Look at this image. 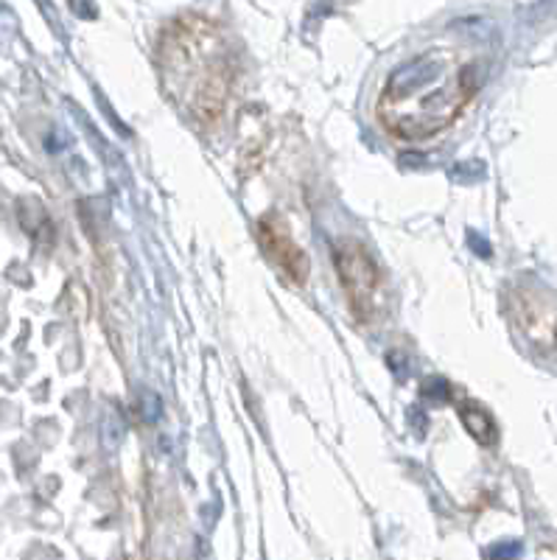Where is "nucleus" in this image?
I'll list each match as a JSON object with an SVG mask.
<instances>
[{
	"label": "nucleus",
	"instance_id": "f257e3e1",
	"mask_svg": "<svg viewBox=\"0 0 557 560\" xmlns=\"http://www.w3.org/2000/svg\"><path fill=\"white\" fill-rule=\"evenodd\" d=\"M479 90V68L431 48L401 65L379 96V121L398 140H429L463 115Z\"/></svg>",
	"mask_w": 557,
	"mask_h": 560
},
{
	"label": "nucleus",
	"instance_id": "f03ea898",
	"mask_svg": "<svg viewBox=\"0 0 557 560\" xmlns=\"http://www.w3.org/2000/svg\"><path fill=\"white\" fill-rule=\"evenodd\" d=\"M165 73L172 88L185 96L190 113L213 121L224 113L230 96V70L219 32L205 20H177L163 39Z\"/></svg>",
	"mask_w": 557,
	"mask_h": 560
},
{
	"label": "nucleus",
	"instance_id": "7ed1b4c3",
	"mask_svg": "<svg viewBox=\"0 0 557 560\" xmlns=\"http://www.w3.org/2000/svg\"><path fill=\"white\" fill-rule=\"evenodd\" d=\"M334 264L339 272V283L345 289L348 306L359 323L373 319L375 294H379V267L373 255L359 242H343L334 249Z\"/></svg>",
	"mask_w": 557,
	"mask_h": 560
},
{
	"label": "nucleus",
	"instance_id": "20e7f679",
	"mask_svg": "<svg viewBox=\"0 0 557 560\" xmlns=\"http://www.w3.org/2000/svg\"><path fill=\"white\" fill-rule=\"evenodd\" d=\"M513 319L535 348H557V298L541 283H519L510 294Z\"/></svg>",
	"mask_w": 557,
	"mask_h": 560
},
{
	"label": "nucleus",
	"instance_id": "39448f33",
	"mask_svg": "<svg viewBox=\"0 0 557 560\" xmlns=\"http://www.w3.org/2000/svg\"><path fill=\"white\" fill-rule=\"evenodd\" d=\"M258 242L266 258L280 269V275L292 280L294 287H303L311 269L309 255L300 249V244L294 242L292 233L286 230V224L278 217L258 219Z\"/></svg>",
	"mask_w": 557,
	"mask_h": 560
},
{
	"label": "nucleus",
	"instance_id": "423d86ee",
	"mask_svg": "<svg viewBox=\"0 0 557 560\" xmlns=\"http://www.w3.org/2000/svg\"><path fill=\"white\" fill-rule=\"evenodd\" d=\"M460 418H463L465 429L479 440L481 446L496 443V423L485 409L476 407V404H465V407H460Z\"/></svg>",
	"mask_w": 557,
	"mask_h": 560
}]
</instances>
